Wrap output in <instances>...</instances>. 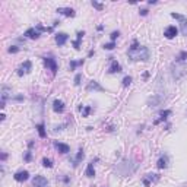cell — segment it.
Wrapping results in <instances>:
<instances>
[{
  "label": "cell",
  "instance_id": "obj_1",
  "mask_svg": "<svg viewBox=\"0 0 187 187\" xmlns=\"http://www.w3.org/2000/svg\"><path fill=\"white\" fill-rule=\"evenodd\" d=\"M127 56H129V59L135 60V61H139V60L145 61V60L149 59V50L143 45H139V43H137L136 40H133L132 45L129 47Z\"/></svg>",
  "mask_w": 187,
  "mask_h": 187
},
{
  "label": "cell",
  "instance_id": "obj_2",
  "mask_svg": "<svg viewBox=\"0 0 187 187\" xmlns=\"http://www.w3.org/2000/svg\"><path fill=\"white\" fill-rule=\"evenodd\" d=\"M187 72V66L184 63H180V61H175V64L173 66V76H174L175 81H180L181 77L186 75Z\"/></svg>",
  "mask_w": 187,
  "mask_h": 187
},
{
  "label": "cell",
  "instance_id": "obj_3",
  "mask_svg": "<svg viewBox=\"0 0 187 187\" xmlns=\"http://www.w3.org/2000/svg\"><path fill=\"white\" fill-rule=\"evenodd\" d=\"M171 18H174V19H179V21H180V25H181V32H183L184 35H187V18L183 16V15H180V13H175V12L171 13Z\"/></svg>",
  "mask_w": 187,
  "mask_h": 187
},
{
  "label": "cell",
  "instance_id": "obj_4",
  "mask_svg": "<svg viewBox=\"0 0 187 187\" xmlns=\"http://www.w3.org/2000/svg\"><path fill=\"white\" fill-rule=\"evenodd\" d=\"M48 186V180L44 175H35L32 180V187H47Z\"/></svg>",
  "mask_w": 187,
  "mask_h": 187
},
{
  "label": "cell",
  "instance_id": "obj_5",
  "mask_svg": "<svg viewBox=\"0 0 187 187\" xmlns=\"http://www.w3.org/2000/svg\"><path fill=\"white\" fill-rule=\"evenodd\" d=\"M44 64H45L47 67H50L53 75L57 73V63H56V60L53 57H44Z\"/></svg>",
  "mask_w": 187,
  "mask_h": 187
},
{
  "label": "cell",
  "instance_id": "obj_6",
  "mask_svg": "<svg viewBox=\"0 0 187 187\" xmlns=\"http://www.w3.org/2000/svg\"><path fill=\"white\" fill-rule=\"evenodd\" d=\"M31 67H32L31 61L29 60H26V61H24V64H22L21 67L18 69V75H19V76H24V75H26V73H29Z\"/></svg>",
  "mask_w": 187,
  "mask_h": 187
},
{
  "label": "cell",
  "instance_id": "obj_7",
  "mask_svg": "<svg viewBox=\"0 0 187 187\" xmlns=\"http://www.w3.org/2000/svg\"><path fill=\"white\" fill-rule=\"evenodd\" d=\"M13 179L16 180V181H26V180L29 179V173L26 170H22V171H18V173H15V175H13Z\"/></svg>",
  "mask_w": 187,
  "mask_h": 187
},
{
  "label": "cell",
  "instance_id": "obj_8",
  "mask_svg": "<svg viewBox=\"0 0 187 187\" xmlns=\"http://www.w3.org/2000/svg\"><path fill=\"white\" fill-rule=\"evenodd\" d=\"M179 34V29L175 28V26H168L165 31H164V35H165V38H168V40H171V38H174L175 35Z\"/></svg>",
  "mask_w": 187,
  "mask_h": 187
},
{
  "label": "cell",
  "instance_id": "obj_9",
  "mask_svg": "<svg viewBox=\"0 0 187 187\" xmlns=\"http://www.w3.org/2000/svg\"><path fill=\"white\" fill-rule=\"evenodd\" d=\"M119 72H121V66H120V63H117V60L111 57V64L108 67V73H119Z\"/></svg>",
  "mask_w": 187,
  "mask_h": 187
},
{
  "label": "cell",
  "instance_id": "obj_10",
  "mask_svg": "<svg viewBox=\"0 0 187 187\" xmlns=\"http://www.w3.org/2000/svg\"><path fill=\"white\" fill-rule=\"evenodd\" d=\"M54 148L57 149L60 153H67L69 151H70V146H69V145L61 143V142H57V140L54 142Z\"/></svg>",
  "mask_w": 187,
  "mask_h": 187
},
{
  "label": "cell",
  "instance_id": "obj_11",
  "mask_svg": "<svg viewBox=\"0 0 187 187\" xmlns=\"http://www.w3.org/2000/svg\"><path fill=\"white\" fill-rule=\"evenodd\" d=\"M57 12H59L60 15H64V16H69V18H73L76 15L72 8H59L57 9Z\"/></svg>",
  "mask_w": 187,
  "mask_h": 187
},
{
  "label": "cell",
  "instance_id": "obj_12",
  "mask_svg": "<svg viewBox=\"0 0 187 187\" xmlns=\"http://www.w3.org/2000/svg\"><path fill=\"white\" fill-rule=\"evenodd\" d=\"M86 91H99V92H102L104 88H102L97 81H91L89 83H88V86H86Z\"/></svg>",
  "mask_w": 187,
  "mask_h": 187
},
{
  "label": "cell",
  "instance_id": "obj_13",
  "mask_svg": "<svg viewBox=\"0 0 187 187\" xmlns=\"http://www.w3.org/2000/svg\"><path fill=\"white\" fill-rule=\"evenodd\" d=\"M53 110H54L56 113H63L64 102L61 101V99H54V102H53Z\"/></svg>",
  "mask_w": 187,
  "mask_h": 187
},
{
  "label": "cell",
  "instance_id": "obj_14",
  "mask_svg": "<svg viewBox=\"0 0 187 187\" xmlns=\"http://www.w3.org/2000/svg\"><path fill=\"white\" fill-rule=\"evenodd\" d=\"M9 94H10V89H9L6 85L2 86V104H0V107L2 108H4V101L9 98Z\"/></svg>",
  "mask_w": 187,
  "mask_h": 187
},
{
  "label": "cell",
  "instance_id": "obj_15",
  "mask_svg": "<svg viewBox=\"0 0 187 187\" xmlns=\"http://www.w3.org/2000/svg\"><path fill=\"white\" fill-rule=\"evenodd\" d=\"M67 38H69L67 34H64V32H60V34L56 35V43L59 44V45H64V44H66V41H67Z\"/></svg>",
  "mask_w": 187,
  "mask_h": 187
},
{
  "label": "cell",
  "instance_id": "obj_16",
  "mask_svg": "<svg viewBox=\"0 0 187 187\" xmlns=\"http://www.w3.org/2000/svg\"><path fill=\"white\" fill-rule=\"evenodd\" d=\"M158 179H159V177H158L157 174H148L143 179V184L145 186H151V181H152V183L153 181H158Z\"/></svg>",
  "mask_w": 187,
  "mask_h": 187
},
{
  "label": "cell",
  "instance_id": "obj_17",
  "mask_svg": "<svg viewBox=\"0 0 187 187\" xmlns=\"http://www.w3.org/2000/svg\"><path fill=\"white\" fill-rule=\"evenodd\" d=\"M25 35L28 38H38L40 37V31L35 29V28H29V29H26Z\"/></svg>",
  "mask_w": 187,
  "mask_h": 187
},
{
  "label": "cell",
  "instance_id": "obj_18",
  "mask_svg": "<svg viewBox=\"0 0 187 187\" xmlns=\"http://www.w3.org/2000/svg\"><path fill=\"white\" fill-rule=\"evenodd\" d=\"M86 177H89V179H92L94 175H95V170H94V162H91V164H88V167H86V171H85Z\"/></svg>",
  "mask_w": 187,
  "mask_h": 187
},
{
  "label": "cell",
  "instance_id": "obj_19",
  "mask_svg": "<svg viewBox=\"0 0 187 187\" xmlns=\"http://www.w3.org/2000/svg\"><path fill=\"white\" fill-rule=\"evenodd\" d=\"M167 162H168V158L164 155V157H161L159 159H158L157 167H158V168H167Z\"/></svg>",
  "mask_w": 187,
  "mask_h": 187
},
{
  "label": "cell",
  "instance_id": "obj_20",
  "mask_svg": "<svg viewBox=\"0 0 187 187\" xmlns=\"http://www.w3.org/2000/svg\"><path fill=\"white\" fill-rule=\"evenodd\" d=\"M83 35H85V32H83V31L77 32V38H76V41H73V47H75L76 50H79V48H81V47H79V44H81V40L83 38Z\"/></svg>",
  "mask_w": 187,
  "mask_h": 187
},
{
  "label": "cell",
  "instance_id": "obj_21",
  "mask_svg": "<svg viewBox=\"0 0 187 187\" xmlns=\"http://www.w3.org/2000/svg\"><path fill=\"white\" fill-rule=\"evenodd\" d=\"M168 115H171V111H170V110L161 111V113H159V119H158L157 121H155V124H158L159 121H162V120H167V117H168Z\"/></svg>",
  "mask_w": 187,
  "mask_h": 187
},
{
  "label": "cell",
  "instance_id": "obj_22",
  "mask_svg": "<svg viewBox=\"0 0 187 187\" xmlns=\"http://www.w3.org/2000/svg\"><path fill=\"white\" fill-rule=\"evenodd\" d=\"M82 158H83V149L81 148V149H79V151H77V155H76V158H75V164H73V165L76 167V165H77V162L81 161Z\"/></svg>",
  "mask_w": 187,
  "mask_h": 187
},
{
  "label": "cell",
  "instance_id": "obj_23",
  "mask_svg": "<svg viewBox=\"0 0 187 187\" xmlns=\"http://www.w3.org/2000/svg\"><path fill=\"white\" fill-rule=\"evenodd\" d=\"M186 60H187V53H186V51H181V53H180V54H179V57H177V60H175V61H180V63H184Z\"/></svg>",
  "mask_w": 187,
  "mask_h": 187
},
{
  "label": "cell",
  "instance_id": "obj_24",
  "mask_svg": "<svg viewBox=\"0 0 187 187\" xmlns=\"http://www.w3.org/2000/svg\"><path fill=\"white\" fill-rule=\"evenodd\" d=\"M37 130H38L40 137H45V130H44V124H37Z\"/></svg>",
  "mask_w": 187,
  "mask_h": 187
},
{
  "label": "cell",
  "instance_id": "obj_25",
  "mask_svg": "<svg viewBox=\"0 0 187 187\" xmlns=\"http://www.w3.org/2000/svg\"><path fill=\"white\" fill-rule=\"evenodd\" d=\"M83 64V60H79V61H70V70H75L77 66H82Z\"/></svg>",
  "mask_w": 187,
  "mask_h": 187
},
{
  "label": "cell",
  "instance_id": "obj_26",
  "mask_svg": "<svg viewBox=\"0 0 187 187\" xmlns=\"http://www.w3.org/2000/svg\"><path fill=\"white\" fill-rule=\"evenodd\" d=\"M161 99H162L161 97H153L152 99H149V105H151V107H155V105L158 104V102L161 101Z\"/></svg>",
  "mask_w": 187,
  "mask_h": 187
},
{
  "label": "cell",
  "instance_id": "obj_27",
  "mask_svg": "<svg viewBox=\"0 0 187 187\" xmlns=\"http://www.w3.org/2000/svg\"><path fill=\"white\" fill-rule=\"evenodd\" d=\"M43 165L45 167V168H51V167H53V161L48 159V158H44V159H43Z\"/></svg>",
  "mask_w": 187,
  "mask_h": 187
},
{
  "label": "cell",
  "instance_id": "obj_28",
  "mask_svg": "<svg viewBox=\"0 0 187 187\" xmlns=\"http://www.w3.org/2000/svg\"><path fill=\"white\" fill-rule=\"evenodd\" d=\"M79 110H83V117H88V114H89L91 113V107H85V108H83V105H81L79 107Z\"/></svg>",
  "mask_w": 187,
  "mask_h": 187
},
{
  "label": "cell",
  "instance_id": "obj_29",
  "mask_svg": "<svg viewBox=\"0 0 187 187\" xmlns=\"http://www.w3.org/2000/svg\"><path fill=\"white\" fill-rule=\"evenodd\" d=\"M130 83H132V77H130V76H126V77L123 79V86L126 88V86H129Z\"/></svg>",
  "mask_w": 187,
  "mask_h": 187
},
{
  "label": "cell",
  "instance_id": "obj_30",
  "mask_svg": "<svg viewBox=\"0 0 187 187\" xmlns=\"http://www.w3.org/2000/svg\"><path fill=\"white\" fill-rule=\"evenodd\" d=\"M92 6H94V8H97L98 10H102V9H104V4L98 3V2H92Z\"/></svg>",
  "mask_w": 187,
  "mask_h": 187
},
{
  "label": "cell",
  "instance_id": "obj_31",
  "mask_svg": "<svg viewBox=\"0 0 187 187\" xmlns=\"http://www.w3.org/2000/svg\"><path fill=\"white\" fill-rule=\"evenodd\" d=\"M114 47H115L114 41H111V43L105 44V45H104V48H105V50H113V48H114Z\"/></svg>",
  "mask_w": 187,
  "mask_h": 187
},
{
  "label": "cell",
  "instance_id": "obj_32",
  "mask_svg": "<svg viewBox=\"0 0 187 187\" xmlns=\"http://www.w3.org/2000/svg\"><path fill=\"white\" fill-rule=\"evenodd\" d=\"M81 79H82V75L77 73L76 76H75V85H79V83H81Z\"/></svg>",
  "mask_w": 187,
  "mask_h": 187
},
{
  "label": "cell",
  "instance_id": "obj_33",
  "mask_svg": "<svg viewBox=\"0 0 187 187\" xmlns=\"http://www.w3.org/2000/svg\"><path fill=\"white\" fill-rule=\"evenodd\" d=\"M119 35H120V32H119V31H114V32H111V35H110V37H111V41H114V40L117 38Z\"/></svg>",
  "mask_w": 187,
  "mask_h": 187
},
{
  "label": "cell",
  "instance_id": "obj_34",
  "mask_svg": "<svg viewBox=\"0 0 187 187\" xmlns=\"http://www.w3.org/2000/svg\"><path fill=\"white\" fill-rule=\"evenodd\" d=\"M16 51H19V48H18V47H10V48H9V53H16Z\"/></svg>",
  "mask_w": 187,
  "mask_h": 187
},
{
  "label": "cell",
  "instance_id": "obj_35",
  "mask_svg": "<svg viewBox=\"0 0 187 187\" xmlns=\"http://www.w3.org/2000/svg\"><path fill=\"white\" fill-rule=\"evenodd\" d=\"M140 15H142V16H146V15H148V10H146V9H142V10H140Z\"/></svg>",
  "mask_w": 187,
  "mask_h": 187
},
{
  "label": "cell",
  "instance_id": "obj_36",
  "mask_svg": "<svg viewBox=\"0 0 187 187\" xmlns=\"http://www.w3.org/2000/svg\"><path fill=\"white\" fill-rule=\"evenodd\" d=\"M25 161H31V152H26V155H25Z\"/></svg>",
  "mask_w": 187,
  "mask_h": 187
}]
</instances>
